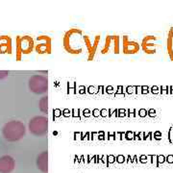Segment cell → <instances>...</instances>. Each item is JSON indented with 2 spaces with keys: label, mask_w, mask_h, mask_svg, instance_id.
I'll return each mask as SVG.
<instances>
[{
  "label": "cell",
  "mask_w": 173,
  "mask_h": 173,
  "mask_svg": "<svg viewBox=\"0 0 173 173\" xmlns=\"http://www.w3.org/2000/svg\"><path fill=\"white\" fill-rule=\"evenodd\" d=\"M166 162H168V164H173V156H172V155H169L167 158H166Z\"/></svg>",
  "instance_id": "cell-19"
},
{
  "label": "cell",
  "mask_w": 173,
  "mask_h": 173,
  "mask_svg": "<svg viewBox=\"0 0 173 173\" xmlns=\"http://www.w3.org/2000/svg\"><path fill=\"white\" fill-rule=\"evenodd\" d=\"M9 75V71L7 70H0V80H3Z\"/></svg>",
  "instance_id": "cell-15"
},
{
  "label": "cell",
  "mask_w": 173,
  "mask_h": 173,
  "mask_svg": "<svg viewBox=\"0 0 173 173\" xmlns=\"http://www.w3.org/2000/svg\"><path fill=\"white\" fill-rule=\"evenodd\" d=\"M166 49L170 61H173V27L170 28L168 33H167Z\"/></svg>",
  "instance_id": "cell-13"
},
{
  "label": "cell",
  "mask_w": 173,
  "mask_h": 173,
  "mask_svg": "<svg viewBox=\"0 0 173 173\" xmlns=\"http://www.w3.org/2000/svg\"><path fill=\"white\" fill-rule=\"evenodd\" d=\"M166 162V157L164 156H158L157 157V162H158V164H157V166H159L160 164H162V162Z\"/></svg>",
  "instance_id": "cell-16"
},
{
  "label": "cell",
  "mask_w": 173,
  "mask_h": 173,
  "mask_svg": "<svg viewBox=\"0 0 173 173\" xmlns=\"http://www.w3.org/2000/svg\"><path fill=\"white\" fill-rule=\"evenodd\" d=\"M152 92H153V93H158V87H152Z\"/></svg>",
  "instance_id": "cell-21"
},
{
  "label": "cell",
  "mask_w": 173,
  "mask_h": 173,
  "mask_svg": "<svg viewBox=\"0 0 173 173\" xmlns=\"http://www.w3.org/2000/svg\"><path fill=\"white\" fill-rule=\"evenodd\" d=\"M146 160H147V157H145V156H141V161L143 162H145Z\"/></svg>",
  "instance_id": "cell-22"
},
{
  "label": "cell",
  "mask_w": 173,
  "mask_h": 173,
  "mask_svg": "<svg viewBox=\"0 0 173 173\" xmlns=\"http://www.w3.org/2000/svg\"><path fill=\"white\" fill-rule=\"evenodd\" d=\"M120 51V37L117 35L107 36L105 40V44L101 49V54L105 55L110 52L118 54Z\"/></svg>",
  "instance_id": "cell-6"
},
{
  "label": "cell",
  "mask_w": 173,
  "mask_h": 173,
  "mask_svg": "<svg viewBox=\"0 0 173 173\" xmlns=\"http://www.w3.org/2000/svg\"><path fill=\"white\" fill-rule=\"evenodd\" d=\"M83 31L79 28H71L66 31L63 38L64 50L71 55H80L84 51Z\"/></svg>",
  "instance_id": "cell-1"
},
{
  "label": "cell",
  "mask_w": 173,
  "mask_h": 173,
  "mask_svg": "<svg viewBox=\"0 0 173 173\" xmlns=\"http://www.w3.org/2000/svg\"><path fill=\"white\" fill-rule=\"evenodd\" d=\"M35 50L38 54H50L51 53V38L49 36H40L37 38V44Z\"/></svg>",
  "instance_id": "cell-9"
},
{
  "label": "cell",
  "mask_w": 173,
  "mask_h": 173,
  "mask_svg": "<svg viewBox=\"0 0 173 173\" xmlns=\"http://www.w3.org/2000/svg\"><path fill=\"white\" fill-rule=\"evenodd\" d=\"M38 107H40V112H42L43 113H48V96H43L42 99L38 102Z\"/></svg>",
  "instance_id": "cell-14"
},
{
  "label": "cell",
  "mask_w": 173,
  "mask_h": 173,
  "mask_svg": "<svg viewBox=\"0 0 173 173\" xmlns=\"http://www.w3.org/2000/svg\"><path fill=\"white\" fill-rule=\"evenodd\" d=\"M158 40H160V38L157 36H145L141 40V47L145 54L153 55L157 52V48L159 45L157 44L156 42Z\"/></svg>",
  "instance_id": "cell-7"
},
{
  "label": "cell",
  "mask_w": 173,
  "mask_h": 173,
  "mask_svg": "<svg viewBox=\"0 0 173 173\" xmlns=\"http://www.w3.org/2000/svg\"><path fill=\"white\" fill-rule=\"evenodd\" d=\"M35 48V42L32 37L23 36L17 38V51L21 54H29Z\"/></svg>",
  "instance_id": "cell-8"
},
{
  "label": "cell",
  "mask_w": 173,
  "mask_h": 173,
  "mask_svg": "<svg viewBox=\"0 0 173 173\" xmlns=\"http://www.w3.org/2000/svg\"><path fill=\"white\" fill-rule=\"evenodd\" d=\"M28 128L31 134L37 137H42L48 133V118L46 117H35L29 121Z\"/></svg>",
  "instance_id": "cell-3"
},
{
  "label": "cell",
  "mask_w": 173,
  "mask_h": 173,
  "mask_svg": "<svg viewBox=\"0 0 173 173\" xmlns=\"http://www.w3.org/2000/svg\"><path fill=\"white\" fill-rule=\"evenodd\" d=\"M123 42V54L125 55H134L139 52V49H141V44H139L138 42L136 40H129L128 36H123L122 38Z\"/></svg>",
  "instance_id": "cell-10"
},
{
  "label": "cell",
  "mask_w": 173,
  "mask_h": 173,
  "mask_svg": "<svg viewBox=\"0 0 173 173\" xmlns=\"http://www.w3.org/2000/svg\"><path fill=\"white\" fill-rule=\"evenodd\" d=\"M37 166L38 168L43 173L48 172V152L43 151L37 158Z\"/></svg>",
  "instance_id": "cell-12"
},
{
  "label": "cell",
  "mask_w": 173,
  "mask_h": 173,
  "mask_svg": "<svg viewBox=\"0 0 173 173\" xmlns=\"http://www.w3.org/2000/svg\"><path fill=\"white\" fill-rule=\"evenodd\" d=\"M101 40V36L96 35L91 40V38L87 35L83 36V42L84 46L87 51V61H93L94 57L96 55L98 47H99V43Z\"/></svg>",
  "instance_id": "cell-5"
},
{
  "label": "cell",
  "mask_w": 173,
  "mask_h": 173,
  "mask_svg": "<svg viewBox=\"0 0 173 173\" xmlns=\"http://www.w3.org/2000/svg\"><path fill=\"white\" fill-rule=\"evenodd\" d=\"M147 115H150V117H155V115H156V111L155 110H153V109H151V110H149L148 112H147Z\"/></svg>",
  "instance_id": "cell-17"
},
{
  "label": "cell",
  "mask_w": 173,
  "mask_h": 173,
  "mask_svg": "<svg viewBox=\"0 0 173 173\" xmlns=\"http://www.w3.org/2000/svg\"><path fill=\"white\" fill-rule=\"evenodd\" d=\"M29 89L34 93L42 94L48 90V79L47 77L42 75H34L29 79L28 82Z\"/></svg>",
  "instance_id": "cell-4"
},
{
  "label": "cell",
  "mask_w": 173,
  "mask_h": 173,
  "mask_svg": "<svg viewBox=\"0 0 173 173\" xmlns=\"http://www.w3.org/2000/svg\"><path fill=\"white\" fill-rule=\"evenodd\" d=\"M15 167V162L13 157L5 155L0 158V173H11Z\"/></svg>",
  "instance_id": "cell-11"
},
{
  "label": "cell",
  "mask_w": 173,
  "mask_h": 173,
  "mask_svg": "<svg viewBox=\"0 0 173 173\" xmlns=\"http://www.w3.org/2000/svg\"><path fill=\"white\" fill-rule=\"evenodd\" d=\"M155 138H156L157 139H161V136H162V134L160 133V132H156V133H155Z\"/></svg>",
  "instance_id": "cell-20"
},
{
  "label": "cell",
  "mask_w": 173,
  "mask_h": 173,
  "mask_svg": "<svg viewBox=\"0 0 173 173\" xmlns=\"http://www.w3.org/2000/svg\"><path fill=\"white\" fill-rule=\"evenodd\" d=\"M26 133V128L21 121L12 120L4 125L2 129L4 139L8 141H17L21 139Z\"/></svg>",
  "instance_id": "cell-2"
},
{
  "label": "cell",
  "mask_w": 173,
  "mask_h": 173,
  "mask_svg": "<svg viewBox=\"0 0 173 173\" xmlns=\"http://www.w3.org/2000/svg\"><path fill=\"white\" fill-rule=\"evenodd\" d=\"M139 115H141V117H145V115H147V112H146V110H144V109H141V111L139 112Z\"/></svg>",
  "instance_id": "cell-18"
}]
</instances>
